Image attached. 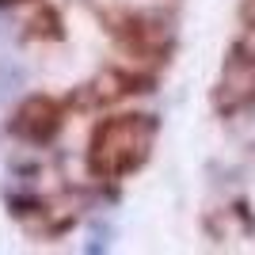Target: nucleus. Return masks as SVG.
<instances>
[{"instance_id": "obj_1", "label": "nucleus", "mask_w": 255, "mask_h": 255, "mask_svg": "<svg viewBox=\"0 0 255 255\" xmlns=\"http://www.w3.org/2000/svg\"><path fill=\"white\" fill-rule=\"evenodd\" d=\"M152 137H156V122L149 115H115L103 118L92 133L88 145V168L115 179V175H129L149 160Z\"/></svg>"}]
</instances>
